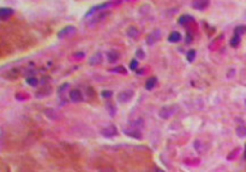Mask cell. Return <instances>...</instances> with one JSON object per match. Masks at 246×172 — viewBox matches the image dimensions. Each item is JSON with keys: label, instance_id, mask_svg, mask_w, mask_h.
Segmentation results:
<instances>
[{"label": "cell", "instance_id": "52a82bcc", "mask_svg": "<svg viewBox=\"0 0 246 172\" xmlns=\"http://www.w3.org/2000/svg\"><path fill=\"white\" fill-rule=\"evenodd\" d=\"M69 97H70V99L72 100L73 103H79V102H82L83 100V96H82V92L79 90H71L70 91V94H69Z\"/></svg>", "mask_w": 246, "mask_h": 172}, {"label": "cell", "instance_id": "ffe728a7", "mask_svg": "<svg viewBox=\"0 0 246 172\" xmlns=\"http://www.w3.org/2000/svg\"><path fill=\"white\" fill-rule=\"evenodd\" d=\"M106 109L108 110V112H110V116H115V114H117V109H115V107H113V104H112V103H107V104H106Z\"/></svg>", "mask_w": 246, "mask_h": 172}, {"label": "cell", "instance_id": "d4e9b609", "mask_svg": "<svg viewBox=\"0 0 246 172\" xmlns=\"http://www.w3.org/2000/svg\"><path fill=\"white\" fill-rule=\"evenodd\" d=\"M27 82L30 86H33V87H35V86L38 85V80H37L36 78H34V77H29L27 79Z\"/></svg>", "mask_w": 246, "mask_h": 172}, {"label": "cell", "instance_id": "4fadbf2b", "mask_svg": "<svg viewBox=\"0 0 246 172\" xmlns=\"http://www.w3.org/2000/svg\"><path fill=\"white\" fill-rule=\"evenodd\" d=\"M181 40V35H180V32H178V31H173L169 37H168V41L169 42H172V43H177V42H179Z\"/></svg>", "mask_w": 246, "mask_h": 172}, {"label": "cell", "instance_id": "3957f363", "mask_svg": "<svg viewBox=\"0 0 246 172\" xmlns=\"http://www.w3.org/2000/svg\"><path fill=\"white\" fill-rule=\"evenodd\" d=\"M161 40V30H159V29H156L154 31H151L148 37H146V43L149 45H153L155 44L156 42H159Z\"/></svg>", "mask_w": 246, "mask_h": 172}, {"label": "cell", "instance_id": "4dcf8cb0", "mask_svg": "<svg viewBox=\"0 0 246 172\" xmlns=\"http://www.w3.org/2000/svg\"><path fill=\"white\" fill-rule=\"evenodd\" d=\"M28 97H29V96H28V94H25V93H17V94H16V98H17V99H20V100H24V99H27Z\"/></svg>", "mask_w": 246, "mask_h": 172}, {"label": "cell", "instance_id": "30bf717a", "mask_svg": "<svg viewBox=\"0 0 246 172\" xmlns=\"http://www.w3.org/2000/svg\"><path fill=\"white\" fill-rule=\"evenodd\" d=\"M102 60H103V56H102V54L99 52V53H96V54H94L91 56L90 65H92V66H97V65H100L101 62H102Z\"/></svg>", "mask_w": 246, "mask_h": 172}, {"label": "cell", "instance_id": "7402d4cb", "mask_svg": "<svg viewBox=\"0 0 246 172\" xmlns=\"http://www.w3.org/2000/svg\"><path fill=\"white\" fill-rule=\"evenodd\" d=\"M246 32V27L245 25H240V27H235V30H234V34L235 35H239V36H241L243 34H245Z\"/></svg>", "mask_w": 246, "mask_h": 172}, {"label": "cell", "instance_id": "7c38bea8", "mask_svg": "<svg viewBox=\"0 0 246 172\" xmlns=\"http://www.w3.org/2000/svg\"><path fill=\"white\" fill-rule=\"evenodd\" d=\"M156 84H157V78L156 77H151V78H149L145 82V89L146 90H153L154 87L156 86Z\"/></svg>", "mask_w": 246, "mask_h": 172}, {"label": "cell", "instance_id": "5b68a950", "mask_svg": "<svg viewBox=\"0 0 246 172\" xmlns=\"http://www.w3.org/2000/svg\"><path fill=\"white\" fill-rule=\"evenodd\" d=\"M101 134L105 136V137H113V136H115L118 134V129H117L115 126L110 124V126H107V127L103 128L101 130Z\"/></svg>", "mask_w": 246, "mask_h": 172}, {"label": "cell", "instance_id": "2e32d148", "mask_svg": "<svg viewBox=\"0 0 246 172\" xmlns=\"http://www.w3.org/2000/svg\"><path fill=\"white\" fill-rule=\"evenodd\" d=\"M192 20H193V18H192L191 16L184 15V16H181V17L179 18V24H180V25H187L189 23H191Z\"/></svg>", "mask_w": 246, "mask_h": 172}, {"label": "cell", "instance_id": "9c48e42d", "mask_svg": "<svg viewBox=\"0 0 246 172\" xmlns=\"http://www.w3.org/2000/svg\"><path fill=\"white\" fill-rule=\"evenodd\" d=\"M12 15H13V10L12 9L4 7V9L0 10V18L2 19V20H7Z\"/></svg>", "mask_w": 246, "mask_h": 172}, {"label": "cell", "instance_id": "e0dca14e", "mask_svg": "<svg viewBox=\"0 0 246 172\" xmlns=\"http://www.w3.org/2000/svg\"><path fill=\"white\" fill-rule=\"evenodd\" d=\"M235 132H237V135L239 136V137H246V127L244 124L238 126L237 129H235Z\"/></svg>", "mask_w": 246, "mask_h": 172}, {"label": "cell", "instance_id": "44dd1931", "mask_svg": "<svg viewBox=\"0 0 246 172\" xmlns=\"http://www.w3.org/2000/svg\"><path fill=\"white\" fill-rule=\"evenodd\" d=\"M186 59H187V61H189V62H193V61H195V59H196V50L191 49V50L187 53V55H186Z\"/></svg>", "mask_w": 246, "mask_h": 172}, {"label": "cell", "instance_id": "6da1fadb", "mask_svg": "<svg viewBox=\"0 0 246 172\" xmlns=\"http://www.w3.org/2000/svg\"><path fill=\"white\" fill-rule=\"evenodd\" d=\"M175 112V108L172 105H166L159 110V116L163 120H168L169 117H172Z\"/></svg>", "mask_w": 246, "mask_h": 172}, {"label": "cell", "instance_id": "f546056e", "mask_svg": "<svg viewBox=\"0 0 246 172\" xmlns=\"http://www.w3.org/2000/svg\"><path fill=\"white\" fill-rule=\"evenodd\" d=\"M112 96H113L112 91H102V97L103 98H110Z\"/></svg>", "mask_w": 246, "mask_h": 172}, {"label": "cell", "instance_id": "ac0fdd59", "mask_svg": "<svg viewBox=\"0 0 246 172\" xmlns=\"http://www.w3.org/2000/svg\"><path fill=\"white\" fill-rule=\"evenodd\" d=\"M195 148H196V151H197L198 153H203V152L205 151V148H204V146H203V142H202L201 140H196V141H195Z\"/></svg>", "mask_w": 246, "mask_h": 172}, {"label": "cell", "instance_id": "d6a6232c", "mask_svg": "<svg viewBox=\"0 0 246 172\" xmlns=\"http://www.w3.org/2000/svg\"><path fill=\"white\" fill-rule=\"evenodd\" d=\"M244 159L246 160V146H245V153H244Z\"/></svg>", "mask_w": 246, "mask_h": 172}, {"label": "cell", "instance_id": "d6986e66", "mask_svg": "<svg viewBox=\"0 0 246 172\" xmlns=\"http://www.w3.org/2000/svg\"><path fill=\"white\" fill-rule=\"evenodd\" d=\"M239 43H240V36L239 35H235L234 34V36L230 38V41H229V44H230V47H238L239 45Z\"/></svg>", "mask_w": 246, "mask_h": 172}, {"label": "cell", "instance_id": "8fae6325", "mask_svg": "<svg viewBox=\"0 0 246 172\" xmlns=\"http://www.w3.org/2000/svg\"><path fill=\"white\" fill-rule=\"evenodd\" d=\"M119 53L118 52H115V50H110L107 53V59H108V62L110 64H114V62H117L119 60Z\"/></svg>", "mask_w": 246, "mask_h": 172}, {"label": "cell", "instance_id": "5bb4252c", "mask_svg": "<svg viewBox=\"0 0 246 172\" xmlns=\"http://www.w3.org/2000/svg\"><path fill=\"white\" fill-rule=\"evenodd\" d=\"M45 114L47 115V117L51 118V120H59V118H60V115H59L55 110H53V109H48V110H46Z\"/></svg>", "mask_w": 246, "mask_h": 172}, {"label": "cell", "instance_id": "ba28073f", "mask_svg": "<svg viewBox=\"0 0 246 172\" xmlns=\"http://www.w3.org/2000/svg\"><path fill=\"white\" fill-rule=\"evenodd\" d=\"M209 6V1L208 0H203V1H193L192 2V7L198 11H203Z\"/></svg>", "mask_w": 246, "mask_h": 172}, {"label": "cell", "instance_id": "7a4b0ae2", "mask_svg": "<svg viewBox=\"0 0 246 172\" xmlns=\"http://www.w3.org/2000/svg\"><path fill=\"white\" fill-rule=\"evenodd\" d=\"M124 134L125 135H128L130 137H133V139H137V140H141L142 139V132L137 128L132 127V126H128V127L124 128Z\"/></svg>", "mask_w": 246, "mask_h": 172}, {"label": "cell", "instance_id": "83f0119b", "mask_svg": "<svg viewBox=\"0 0 246 172\" xmlns=\"http://www.w3.org/2000/svg\"><path fill=\"white\" fill-rule=\"evenodd\" d=\"M130 68L132 71H137L138 69V60L137 59H133L131 62H130Z\"/></svg>", "mask_w": 246, "mask_h": 172}, {"label": "cell", "instance_id": "277c9868", "mask_svg": "<svg viewBox=\"0 0 246 172\" xmlns=\"http://www.w3.org/2000/svg\"><path fill=\"white\" fill-rule=\"evenodd\" d=\"M133 96H135V92L132 90L121 91L118 94V100L120 103H128L130 100L133 98Z\"/></svg>", "mask_w": 246, "mask_h": 172}, {"label": "cell", "instance_id": "4316f807", "mask_svg": "<svg viewBox=\"0 0 246 172\" xmlns=\"http://www.w3.org/2000/svg\"><path fill=\"white\" fill-rule=\"evenodd\" d=\"M69 87H70V84H67V82H65V84H63V85H61V86L59 87V90H58V93H59V94L61 96V94H63V93H64L65 91L67 90Z\"/></svg>", "mask_w": 246, "mask_h": 172}, {"label": "cell", "instance_id": "8992f818", "mask_svg": "<svg viewBox=\"0 0 246 172\" xmlns=\"http://www.w3.org/2000/svg\"><path fill=\"white\" fill-rule=\"evenodd\" d=\"M74 32H76V27H72V25H70V27H64L63 30H60V31L58 32V37H59V38H64V37L71 36Z\"/></svg>", "mask_w": 246, "mask_h": 172}, {"label": "cell", "instance_id": "9a60e30c", "mask_svg": "<svg viewBox=\"0 0 246 172\" xmlns=\"http://www.w3.org/2000/svg\"><path fill=\"white\" fill-rule=\"evenodd\" d=\"M127 35L131 38H138L139 37V30L137 29V27H130L127 29Z\"/></svg>", "mask_w": 246, "mask_h": 172}, {"label": "cell", "instance_id": "603a6c76", "mask_svg": "<svg viewBox=\"0 0 246 172\" xmlns=\"http://www.w3.org/2000/svg\"><path fill=\"white\" fill-rule=\"evenodd\" d=\"M130 126H132V127H135V128H137V129H139L141 127H143V126H144V121H143L142 118H138L137 121H135L133 123H131Z\"/></svg>", "mask_w": 246, "mask_h": 172}, {"label": "cell", "instance_id": "1f68e13d", "mask_svg": "<svg viewBox=\"0 0 246 172\" xmlns=\"http://www.w3.org/2000/svg\"><path fill=\"white\" fill-rule=\"evenodd\" d=\"M136 55H137V59H144V56H145V54H144L141 49H139V50H137Z\"/></svg>", "mask_w": 246, "mask_h": 172}, {"label": "cell", "instance_id": "f1b7e54d", "mask_svg": "<svg viewBox=\"0 0 246 172\" xmlns=\"http://www.w3.org/2000/svg\"><path fill=\"white\" fill-rule=\"evenodd\" d=\"M84 53H74V54L72 55V57L74 59V60H82V59H84Z\"/></svg>", "mask_w": 246, "mask_h": 172}, {"label": "cell", "instance_id": "cb8c5ba5", "mask_svg": "<svg viewBox=\"0 0 246 172\" xmlns=\"http://www.w3.org/2000/svg\"><path fill=\"white\" fill-rule=\"evenodd\" d=\"M238 153H240V148H235L233 152H230L229 155L227 157V159L228 160H234V159L238 157Z\"/></svg>", "mask_w": 246, "mask_h": 172}, {"label": "cell", "instance_id": "484cf974", "mask_svg": "<svg viewBox=\"0 0 246 172\" xmlns=\"http://www.w3.org/2000/svg\"><path fill=\"white\" fill-rule=\"evenodd\" d=\"M110 72L120 73V74H126V69H125V67H123V66H118V67H115L114 69H110Z\"/></svg>", "mask_w": 246, "mask_h": 172}]
</instances>
